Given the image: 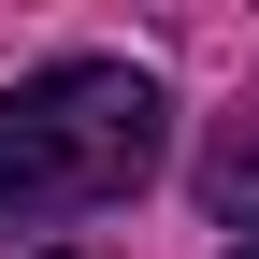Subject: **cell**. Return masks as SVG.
I'll use <instances>...</instances> for the list:
<instances>
[{
  "mask_svg": "<svg viewBox=\"0 0 259 259\" xmlns=\"http://www.w3.org/2000/svg\"><path fill=\"white\" fill-rule=\"evenodd\" d=\"M202 216L216 231H259V101L202 130Z\"/></svg>",
  "mask_w": 259,
  "mask_h": 259,
  "instance_id": "cell-2",
  "label": "cell"
},
{
  "mask_svg": "<svg viewBox=\"0 0 259 259\" xmlns=\"http://www.w3.org/2000/svg\"><path fill=\"white\" fill-rule=\"evenodd\" d=\"M158 87L130 58H58V72L0 87V231H58V216H101L158 173Z\"/></svg>",
  "mask_w": 259,
  "mask_h": 259,
  "instance_id": "cell-1",
  "label": "cell"
},
{
  "mask_svg": "<svg viewBox=\"0 0 259 259\" xmlns=\"http://www.w3.org/2000/svg\"><path fill=\"white\" fill-rule=\"evenodd\" d=\"M44 259H101V245H44Z\"/></svg>",
  "mask_w": 259,
  "mask_h": 259,
  "instance_id": "cell-3",
  "label": "cell"
}]
</instances>
